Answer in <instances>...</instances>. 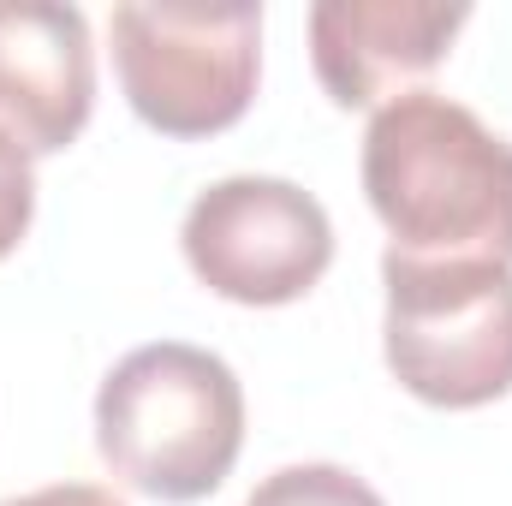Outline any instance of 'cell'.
Returning <instances> with one entry per match:
<instances>
[{"instance_id": "cell-7", "label": "cell", "mask_w": 512, "mask_h": 506, "mask_svg": "<svg viewBox=\"0 0 512 506\" xmlns=\"http://www.w3.org/2000/svg\"><path fill=\"white\" fill-rule=\"evenodd\" d=\"M471 6L441 0H322L310 6V60L340 108H387L429 78Z\"/></svg>"}, {"instance_id": "cell-5", "label": "cell", "mask_w": 512, "mask_h": 506, "mask_svg": "<svg viewBox=\"0 0 512 506\" xmlns=\"http://www.w3.org/2000/svg\"><path fill=\"white\" fill-rule=\"evenodd\" d=\"M179 245H185L191 274L215 298L268 310V304L304 298L328 274L334 227H328V209L304 185L233 173L191 197Z\"/></svg>"}, {"instance_id": "cell-8", "label": "cell", "mask_w": 512, "mask_h": 506, "mask_svg": "<svg viewBox=\"0 0 512 506\" xmlns=\"http://www.w3.org/2000/svg\"><path fill=\"white\" fill-rule=\"evenodd\" d=\"M245 506H387L364 477H352L346 465H286L274 477H262Z\"/></svg>"}, {"instance_id": "cell-9", "label": "cell", "mask_w": 512, "mask_h": 506, "mask_svg": "<svg viewBox=\"0 0 512 506\" xmlns=\"http://www.w3.org/2000/svg\"><path fill=\"white\" fill-rule=\"evenodd\" d=\"M30 215H36V173H30V155L0 137V262L18 251V239L30 233Z\"/></svg>"}, {"instance_id": "cell-1", "label": "cell", "mask_w": 512, "mask_h": 506, "mask_svg": "<svg viewBox=\"0 0 512 506\" xmlns=\"http://www.w3.org/2000/svg\"><path fill=\"white\" fill-rule=\"evenodd\" d=\"M364 197L393 233V256L512 268V143L441 90L376 108L364 131Z\"/></svg>"}, {"instance_id": "cell-3", "label": "cell", "mask_w": 512, "mask_h": 506, "mask_svg": "<svg viewBox=\"0 0 512 506\" xmlns=\"http://www.w3.org/2000/svg\"><path fill=\"white\" fill-rule=\"evenodd\" d=\"M387 370L441 411H477L512 393V268L382 256Z\"/></svg>"}, {"instance_id": "cell-6", "label": "cell", "mask_w": 512, "mask_h": 506, "mask_svg": "<svg viewBox=\"0 0 512 506\" xmlns=\"http://www.w3.org/2000/svg\"><path fill=\"white\" fill-rule=\"evenodd\" d=\"M96 108L90 18L66 0H0V137L60 155Z\"/></svg>"}, {"instance_id": "cell-4", "label": "cell", "mask_w": 512, "mask_h": 506, "mask_svg": "<svg viewBox=\"0 0 512 506\" xmlns=\"http://www.w3.org/2000/svg\"><path fill=\"white\" fill-rule=\"evenodd\" d=\"M114 66L131 114L161 137L239 126L262 72V6H114Z\"/></svg>"}, {"instance_id": "cell-2", "label": "cell", "mask_w": 512, "mask_h": 506, "mask_svg": "<svg viewBox=\"0 0 512 506\" xmlns=\"http://www.w3.org/2000/svg\"><path fill=\"white\" fill-rule=\"evenodd\" d=\"M96 447L149 501L215 495L245 447V387L227 358L155 340L126 352L96 393Z\"/></svg>"}, {"instance_id": "cell-10", "label": "cell", "mask_w": 512, "mask_h": 506, "mask_svg": "<svg viewBox=\"0 0 512 506\" xmlns=\"http://www.w3.org/2000/svg\"><path fill=\"white\" fill-rule=\"evenodd\" d=\"M0 506H126V501L108 495V489H96V483H48L36 495H12V501H0Z\"/></svg>"}]
</instances>
